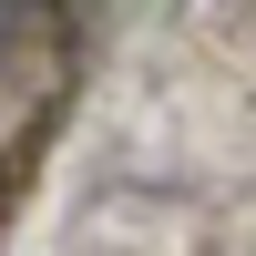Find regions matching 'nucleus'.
Wrapping results in <instances>:
<instances>
[{"label":"nucleus","instance_id":"1","mask_svg":"<svg viewBox=\"0 0 256 256\" xmlns=\"http://www.w3.org/2000/svg\"><path fill=\"white\" fill-rule=\"evenodd\" d=\"M20 20H31V0H0V62H10V41H20Z\"/></svg>","mask_w":256,"mask_h":256}]
</instances>
